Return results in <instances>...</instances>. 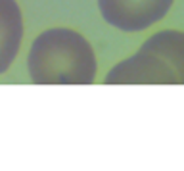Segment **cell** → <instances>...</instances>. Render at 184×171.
<instances>
[{"label":"cell","instance_id":"3","mask_svg":"<svg viewBox=\"0 0 184 171\" xmlns=\"http://www.w3.org/2000/svg\"><path fill=\"white\" fill-rule=\"evenodd\" d=\"M173 4L175 0H98V10L113 29L140 33L161 21Z\"/></svg>","mask_w":184,"mask_h":171},{"label":"cell","instance_id":"1","mask_svg":"<svg viewBox=\"0 0 184 171\" xmlns=\"http://www.w3.org/2000/svg\"><path fill=\"white\" fill-rule=\"evenodd\" d=\"M27 71L35 85H90L98 62L92 44L79 31L52 27L33 40Z\"/></svg>","mask_w":184,"mask_h":171},{"label":"cell","instance_id":"2","mask_svg":"<svg viewBox=\"0 0 184 171\" xmlns=\"http://www.w3.org/2000/svg\"><path fill=\"white\" fill-rule=\"evenodd\" d=\"M105 85H184V31L161 29L104 77Z\"/></svg>","mask_w":184,"mask_h":171},{"label":"cell","instance_id":"4","mask_svg":"<svg viewBox=\"0 0 184 171\" xmlns=\"http://www.w3.org/2000/svg\"><path fill=\"white\" fill-rule=\"evenodd\" d=\"M23 40V14L15 0H0V75L15 62Z\"/></svg>","mask_w":184,"mask_h":171}]
</instances>
